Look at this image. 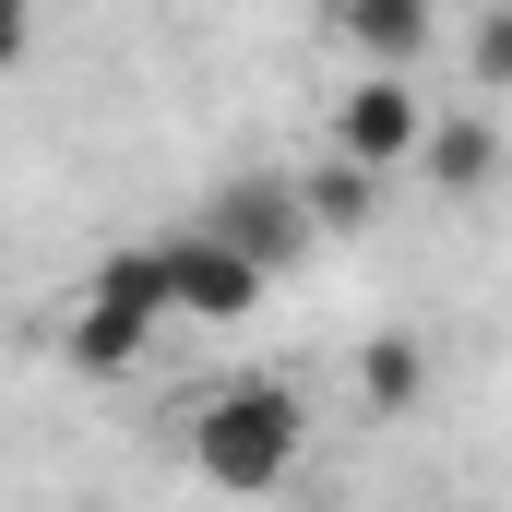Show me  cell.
Returning a JSON list of instances; mask_svg holds the SVG:
<instances>
[{
	"label": "cell",
	"mask_w": 512,
	"mask_h": 512,
	"mask_svg": "<svg viewBox=\"0 0 512 512\" xmlns=\"http://www.w3.org/2000/svg\"><path fill=\"white\" fill-rule=\"evenodd\" d=\"M298 441H310V405L286 382H215L191 405V477L227 489V501H262L298 477Z\"/></svg>",
	"instance_id": "1"
},
{
	"label": "cell",
	"mask_w": 512,
	"mask_h": 512,
	"mask_svg": "<svg viewBox=\"0 0 512 512\" xmlns=\"http://www.w3.org/2000/svg\"><path fill=\"white\" fill-rule=\"evenodd\" d=\"M167 274H179V322H239V310H262V286H274V262H251L227 227H203V215L167 227Z\"/></svg>",
	"instance_id": "2"
},
{
	"label": "cell",
	"mask_w": 512,
	"mask_h": 512,
	"mask_svg": "<svg viewBox=\"0 0 512 512\" xmlns=\"http://www.w3.org/2000/svg\"><path fill=\"white\" fill-rule=\"evenodd\" d=\"M417 143H429V108H417L405 60H370V72L334 96V155H358V167H417Z\"/></svg>",
	"instance_id": "3"
},
{
	"label": "cell",
	"mask_w": 512,
	"mask_h": 512,
	"mask_svg": "<svg viewBox=\"0 0 512 512\" xmlns=\"http://www.w3.org/2000/svg\"><path fill=\"white\" fill-rule=\"evenodd\" d=\"M203 227H227L251 262H274V274H298V251H310V179H227L215 203H203Z\"/></svg>",
	"instance_id": "4"
},
{
	"label": "cell",
	"mask_w": 512,
	"mask_h": 512,
	"mask_svg": "<svg viewBox=\"0 0 512 512\" xmlns=\"http://www.w3.org/2000/svg\"><path fill=\"white\" fill-rule=\"evenodd\" d=\"M155 334H167V322H143L131 298L84 286V298H72V334H60V358H72V370H96V382H120V370L143 358V346H155Z\"/></svg>",
	"instance_id": "5"
},
{
	"label": "cell",
	"mask_w": 512,
	"mask_h": 512,
	"mask_svg": "<svg viewBox=\"0 0 512 512\" xmlns=\"http://www.w3.org/2000/svg\"><path fill=\"white\" fill-rule=\"evenodd\" d=\"M417 167H429V191L477 203V191L501 179V131L477 120V108H453V120H429V143H417Z\"/></svg>",
	"instance_id": "6"
},
{
	"label": "cell",
	"mask_w": 512,
	"mask_h": 512,
	"mask_svg": "<svg viewBox=\"0 0 512 512\" xmlns=\"http://www.w3.org/2000/svg\"><path fill=\"white\" fill-rule=\"evenodd\" d=\"M84 286H108V298H131L143 322H179V274H167V239H131V251H96V274Z\"/></svg>",
	"instance_id": "7"
},
{
	"label": "cell",
	"mask_w": 512,
	"mask_h": 512,
	"mask_svg": "<svg viewBox=\"0 0 512 512\" xmlns=\"http://www.w3.org/2000/svg\"><path fill=\"white\" fill-rule=\"evenodd\" d=\"M417 393H429V346H417V334L358 346V405H370V417H417Z\"/></svg>",
	"instance_id": "8"
},
{
	"label": "cell",
	"mask_w": 512,
	"mask_h": 512,
	"mask_svg": "<svg viewBox=\"0 0 512 512\" xmlns=\"http://www.w3.org/2000/svg\"><path fill=\"white\" fill-rule=\"evenodd\" d=\"M429 12H441V0H334V24H346L370 60H417V48H429Z\"/></svg>",
	"instance_id": "9"
},
{
	"label": "cell",
	"mask_w": 512,
	"mask_h": 512,
	"mask_svg": "<svg viewBox=\"0 0 512 512\" xmlns=\"http://www.w3.org/2000/svg\"><path fill=\"white\" fill-rule=\"evenodd\" d=\"M382 179H393V167L322 155V167H310V215H322V227H370V215H382Z\"/></svg>",
	"instance_id": "10"
},
{
	"label": "cell",
	"mask_w": 512,
	"mask_h": 512,
	"mask_svg": "<svg viewBox=\"0 0 512 512\" xmlns=\"http://www.w3.org/2000/svg\"><path fill=\"white\" fill-rule=\"evenodd\" d=\"M465 60H477V96H512V0H501V12H477Z\"/></svg>",
	"instance_id": "11"
},
{
	"label": "cell",
	"mask_w": 512,
	"mask_h": 512,
	"mask_svg": "<svg viewBox=\"0 0 512 512\" xmlns=\"http://www.w3.org/2000/svg\"><path fill=\"white\" fill-rule=\"evenodd\" d=\"M36 48V0H0V60H24Z\"/></svg>",
	"instance_id": "12"
}]
</instances>
